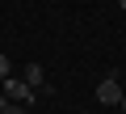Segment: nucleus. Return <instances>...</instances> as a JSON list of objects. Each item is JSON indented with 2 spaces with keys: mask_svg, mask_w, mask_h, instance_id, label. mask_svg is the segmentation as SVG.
I'll return each instance as SVG.
<instances>
[{
  "mask_svg": "<svg viewBox=\"0 0 126 114\" xmlns=\"http://www.w3.org/2000/svg\"><path fill=\"white\" fill-rule=\"evenodd\" d=\"M0 114H25V106H17V101H9V97H0Z\"/></svg>",
  "mask_w": 126,
  "mask_h": 114,
  "instance_id": "4",
  "label": "nucleus"
},
{
  "mask_svg": "<svg viewBox=\"0 0 126 114\" xmlns=\"http://www.w3.org/2000/svg\"><path fill=\"white\" fill-rule=\"evenodd\" d=\"M9 76H13V64H9V55L0 51V80H9Z\"/></svg>",
  "mask_w": 126,
  "mask_h": 114,
  "instance_id": "5",
  "label": "nucleus"
},
{
  "mask_svg": "<svg viewBox=\"0 0 126 114\" xmlns=\"http://www.w3.org/2000/svg\"><path fill=\"white\" fill-rule=\"evenodd\" d=\"M0 89H4V97H9V101H17V106H25V101L34 97V89H30L25 80H17V76H9V80H0Z\"/></svg>",
  "mask_w": 126,
  "mask_h": 114,
  "instance_id": "1",
  "label": "nucleus"
},
{
  "mask_svg": "<svg viewBox=\"0 0 126 114\" xmlns=\"http://www.w3.org/2000/svg\"><path fill=\"white\" fill-rule=\"evenodd\" d=\"M118 110H122V114H126V93H122V101H118Z\"/></svg>",
  "mask_w": 126,
  "mask_h": 114,
  "instance_id": "6",
  "label": "nucleus"
},
{
  "mask_svg": "<svg viewBox=\"0 0 126 114\" xmlns=\"http://www.w3.org/2000/svg\"><path fill=\"white\" fill-rule=\"evenodd\" d=\"M21 80H25L30 89H42V85H46V72H42L38 64H25V76H21Z\"/></svg>",
  "mask_w": 126,
  "mask_h": 114,
  "instance_id": "3",
  "label": "nucleus"
},
{
  "mask_svg": "<svg viewBox=\"0 0 126 114\" xmlns=\"http://www.w3.org/2000/svg\"><path fill=\"white\" fill-rule=\"evenodd\" d=\"M118 4H122V9H126V0H118Z\"/></svg>",
  "mask_w": 126,
  "mask_h": 114,
  "instance_id": "7",
  "label": "nucleus"
},
{
  "mask_svg": "<svg viewBox=\"0 0 126 114\" xmlns=\"http://www.w3.org/2000/svg\"><path fill=\"white\" fill-rule=\"evenodd\" d=\"M0 97H4V89H0Z\"/></svg>",
  "mask_w": 126,
  "mask_h": 114,
  "instance_id": "8",
  "label": "nucleus"
},
{
  "mask_svg": "<svg viewBox=\"0 0 126 114\" xmlns=\"http://www.w3.org/2000/svg\"><path fill=\"white\" fill-rule=\"evenodd\" d=\"M97 101H101V106H118V101H122V85H118L113 76H105V80L97 85Z\"/></svg>",
  "mask_w": 126,
  "mask_h": 114,
  "instance_id": "2",
  "label": "nucleus"
}]
</instances>
